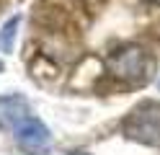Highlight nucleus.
I'll return each instance as SVG.
<instances>
[{
  "label": "nucleus",
  "mask_w": 160,
  "mask_h": 155,
  "mask_svg": "<svg viewBox=\"0 0 160 155\" xmlns=\"http://www.w3.org/2000/svg\"><path fill=\"white\" fill-rule=\"evenodd\" d=\"M31 119V106L23 96H0V129L16 132Z\"/></svg>",
  "instance_id": "7ed1b4c3"
},
{
  "label": "nucleus",
  "mask_w": 160,
  "mask_h": 155,
  "mask_svg": "<svg viewBox=\"0 0 160 155\" xmlns=\"http://www.w3.org/2000/svg\"><path fill=\"white\" fill-rule=\"evenodd\" d=\"M147 3H152V5H160V0H147Z\"/></svg>",
  "instance_id": "423d86ee"
},
{
  "label": "nucleus",
  "mask_w": 160,
  "mask_h": 155,
  "mask_svg": "<svg viewBox=\"0 0 160 155\" xmlns=\"http://www.w3.org/2000/svg\"><path fill=\"white\" fill-rule=\"evenodd\" d=\"M16 26H18V18L8 21V23H5V28H3V39H0V44H3L5 49L11 47V36H16Z\"/></svg>",
  "instance_id": "39448f33"
},
{
  "label": "nucleus",
  "mask_w": 160,
  "mask_h": 155,
  "mask_svg": "<svg viewBox=\"0 0 160 155\" xmlns=\"http://www.w3.org/2000/svg\"><path fill=\"white\" fill-rule=\"evenodd\" d=\"M75 155H88V152H75Z\"/></svg>",
  "instance_id": "0eeeda50"
},
{
  "label": "nucleus",
  "mask_w": 160,
  "mask_h": 155,
  "mask_svg": "<svg viewBox=\"0 0 160 155\" xmlns=\"http://www.w3.org/2000/svg\"><path fill=\"white\" fill-rule=\"evenodd\" d=\"M122 129L129 140L145 142V145H160V106L142 103L124 119Z\"/></svg>",
  "instance_id": "f257e3e1"
},
{
  "label": "nucleus",
  "mask_w": 160,
  "mask_h": 155,
  "mask_svg": "<svg viewBox=\"0 0 160 155\" xmlns=\"http://www.w3.org/2000/svg\"><path fill=\"white\" fill-rule=\"evenodd\" d=\"M16 140H18V145L23 150H42V147L49 145V129L39 119L31 116L26 124H21L16 129Z\"/></svg>",
  "instance_id": "20e7f679"
},
{
  "label": "nucleus",
  "mask_w": 160,
  "mask_h": 155,
  "mask_svg": "<svg viewBox=\"0 0 160 155\" xmlns=\"http://www.w3.org/2000/svg\"><path fill=\"white\" fill-rule=\"evenodd\" d=\"M0 70H3V62H0Z\"/></svg>",
  "instance_id": "6e6552de"
},
{
  "label": "nucleus",
  "mask_w": 160,
  "mask_h": 155,
  "mask_svg": "<svg viewBox=\"0 0 160 155\" xmlns=\"http://www.w3.org/2000/svg\"><path fill=\"white\" fill-rule=\"evenodd\" d=\"M108 67H111L114 78H119V80L139 83L147 75V54L139 47H134V44L119 47L111 54V59H108Z\"/></svg>",
  "instance_id": "f03ea898"
}]
</instances>
